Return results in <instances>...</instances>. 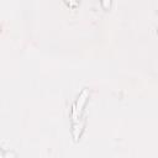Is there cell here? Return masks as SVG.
<instances>
[{"instance_id": "obj_1", "label": "cell", "mask_w": 158, "mask_h": 158, "mask_svg": "<svg viewBox=\"0 0 158 158\" xmlns=\"http://www.w3.org/2000/svg\"><path fill=\"white\" fill-rule=\"evenodd\" d=\"M102 5H104L105 9H107L110 6V0H102Z\"/></svg>"}, {"instance_id": "obj_2", "label": "cell", "mask_w": 158, "mask_h": 158, "mask_svg": "<svg viewBox=\"0 0 158 158\" xmlns=\"http://www.w3.org/2000/svg\"><path fill=\"white\" fill-rule=\"evenodd\" d=\"M67 1H68V4H69V5H72V6L75 4V0H67Z\"/></svg>"}, {"instance_id": "obj_3", "label": "cell", "mask_w": 158, "mask_h": 158, "mask_svg": "<svg viewBox=\"0 0 158 158\" xmlns=\"http://www.w3.org/2000/svg\"><path fill=\"white\" fill-rule=\"evenodd\" d=\"M0 156H1V153H0Z\"/></svg>"}]
</instances>
